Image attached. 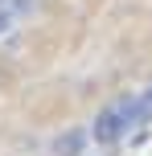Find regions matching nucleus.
I'll list each match as a JSON object with an SVG mask.
<instances>
[{
  "label": "nucleus",
  "instance_id": "1",
  "mask_svg": "<svg viewBox=\"0 0 152 156\" xmlns=\"http://www.w3.org/2000/svg\"><path fill=\"white\" fill-rule=\"evenodd\" d=\"M132 123H136V94H123V99H115L111 107H103V111L95 115L90 136H95L99 144H115Z\"/></svg>",
  "mask_w": 152,
  "mask_h": 156
},
{
  "label": "nucleus",
  "instance_id": "2",
  "mask_svg": "<svg viewBox=\"0 0 152 156\" xmlns=\"http://www.w3.org/2000/svg\"><path fill=\"white\" fill-rule=\"evenodd\" d=\"M82 144H87V132H82V127L62 132V136L54 140V156H78V152H82Z\"/></svg>",
  "mask_w": 152,
  "mask_h": 156
},
{
  "label": "nucleus",
  "instance_id": "3",
  "mask_svg": "<svg viewBox=\"0 0 152 156\" xmlns=\"http://www.w3.org/2000/svg\"><path fill=\"white\" fill-rule=\"evenodd\" d=\"M136 123H152V86L136 94Z\"/></svg>",
  "mask_w": 152,
  "mask_h": 156
},
{
  "label": "nucleus",
  "instance_id": "4",
  "mask_svg": "<svg viewBox=\"0 0 152 156\" xmlns=\"http://www.w3.org/2000/svg\"><path fill=\"white\" fill-rule=\"evenodd\" d=\"M33 4H37V0H0V8H12L16 16H21V12H29Z\"/></svg>",
  "mask_w": 152,
  "mask_h": 156
},
{
  "label": "nucleus",
  "instance_id": "5",
  "mask_svg": "<svg viewBox=\"0 0 152 156\" xmlns=\"http://www.w3.org/2000/svg\"><path fill=\"white\" fill-rule=\"evenodd\" d=\"M12 25H16V12H12V8H0V37H4Z\"/></svg>",
  "mask_w": 152,
  "mask_h": 156
}]
</instances>
